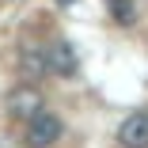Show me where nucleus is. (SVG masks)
I'll return each mask as SVG.
<instances>
[{"label": "nucleus", "instance_id": "obj_1", "mask_svg": "<svg viewBox=\"0 0 148 148\" xmlns=\"http://www.w3.org/2000/svg\"><path fill=\"white\" fill-rule=\"evenodd\" d=\"M61 140V118H53L49 110H38L34 118H27V144L31 148H49Z\"/></svg>", "mask_w": 148, "mask_h": 148}, {"label": "nucleus", "instance_id": "obj_2", "mask_svg": "<svg viewBox=\"0 0 148 148\" xmlns=\"http://www.w3.org/2000/svg\"><path fill=\"white\" fill-rule=\"evenodd\" d=\"M38 110H46V103H42V91L31 87V84H19L15 91L8 95V114L12 118H23V122H27V118H34Z\"/></svg>", "mask_w": 148, "mask_h": 148}, {"label": "nucleus", "instance_id": "obj_3", "mask_svg": "<svg viewBox=\"0 0 148 148\" xmlns=\"http://www.w3.org/2000/svg\"><path fill=\"white\" fill-rule=\"evenodd\" d=\"M122 148H148V110H133L122 125H118Z\"/></svg>", "mask_w": 148, "mask_h": 148}, {"label": "nucleus", "instance_id": "obj_4", "mask_svg": "<svg viewBox=\"0 0 148 148\" xmlns=\"http://www.w3.org/2000/svg\"><path fill=\"white\" fill-rule=\"evenodd\" d=\"M46 53V72H57V76H76V69H80V57H76V49L69 46V42H53L49 49H42Z\"/></svg>", "mask_w": 148, "mask_h": 148}, {"label": "nucleus", "instance_id": "obj_5", "mask_svg": "<svg viewBox=\"0 0 148 148\" xmlns=\"http://www.w3.org/2000/svg\"><path fill=\"white\" fill-rule=\"evenodd\" d=\"M23 72L31 76V80H38V76L46 72V53H42V49H27V53H23Z\"/></svg>", "mask_w": 148, "mask_h": 148}, {"label": "nucleus", "instance_id": "obj_6", "mask_svg": "<svg viewBox=\"0 0 148 148\" xmlns=\"http://www.w3.org/2000/svg\"><path fill=\"white\" fill-rule=\"evenodd\" d=\"M114 19L118 23H133V4L129 0H114Z\"/></svg>", "mask_w": 148, "mask_h": 148}, {"label": "nucleus", "instance_id": "obj_7", "mask_svg": "<svg viewBox=\"0 0 148 148\" xmlns=\"http://www.w3.org/2000/svg\"><path fill=\"white\" fill-rule=\"evenodd\" d=\"M57 4H61V8H69V4H76V0H57Z\"/></svg>", "mask_w": 148, "mask_h": 148}]
</instances>
